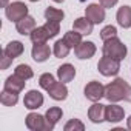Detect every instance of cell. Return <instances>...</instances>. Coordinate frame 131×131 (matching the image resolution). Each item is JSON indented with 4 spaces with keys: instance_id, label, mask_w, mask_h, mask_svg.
Returning a JSON list of instances; mask_svg holds the SVG:
<instances>
[{
    "instance_id": "cell-1",
    "label": "cell",
    "mask_w": 131,
    "mask_h": 131,
    "mask_svg": "<svg viewBox=\"0 0 131 131\" xmlns=\"http://www.w3.org/2000/svg\"><path fill=\"white\" fill-rule=\"evenodd\" d=\"M105 97L113 103L120 102V100L131 102V86L128 85L126 80L116 79L105 86Z\"/></svg>"
},
{
    "instance_id": "cell-2",
    "label": "cell",
    "mask_w": 131,
    "mask_h": 131,
    "mask_svg": "<svg viewBox=\"0 0 131 131\" xmlns=\"http://www.w3.org/2000/svg\"><path fill=\"white\" fill-rule=\"evenodd\" d=\"M102 52L106 57H111V59H116V60H123L126 57L128 49H126V45L116 36L113 39L105 40L103 48H102Z\"/></svg>"
},
{
    "instance_id": "cell-3",
    "label": "cell",
    "mask_w": 131,
    "mask_h": 131,
    "mask_svg": "<svg viewBox=\"0 0 131 131\" xmlns=\"http://www.w3.org/2000/svg\"><path fill=\"white\" fill-rule=\"evenodd\" d=\"M97 70L102 76L105 77H113V76H117L119 71H120V60H116V59H111V57H106L103 56L99 63H97Z\"/></svg>"
},
{
    "instance_id": "cell-4",
    "label": "cell",
    "mask_w": 131,
    "mask_h": 131,
    "mask_svg": "<svg viewBox=\"0 0 131 131\" xmlns=\"http://www.w3.org/2000/svg\"><path fill=\"white\" fill-rule=\"evenodd\" d=\"M5 14L8 20L11 22H19L20 19L28 16V6L23 2H13L5 8Z\"/></svg>"
},
{
    "instance_id": "cell-5",
    "label": "cell",
    "mask_w": 131,
    "mask_h": 131,
    "mask_svg": "<svg viewBox=\"0 0 131 131\" xmlns=\"http://www.w3.org/2000/svg\"><path fill=\"white\" fill-rule=\"evenodd\" d=\"M85 97L91 102H99L102 97H105V86L97 82V80H91L90 83H86L85 86Z\"/></svg>"
},
{
    "instance_id": "cell-6",
    "label": "cell",
    "mask_w": 131,
    "mask_h": 131,
    "mask_svg": "<svg viewBox=\"0 0 131 131\" xmlns=\"http://www.w3.org/2000/svg\"><path fill=\"white\" fill-rule=\"evenodd\" d=\"M85 16L94 23V25H99L105 20V8L99 3H91L85 8Z\"/></svg>"
},
{
    "instance_id": "cell-7",
    "label": "cell",
    "mask_w": 131,
    "mask_h": 131,
    "mask_svg": "<svg viewBox=\"0 0 131 131\" xmlns=\"http://www.w3.org/2000/svg\"><path fill=\"white\" fill-rule=\"evenodd\" d=\"M23 105L28 110H37L43 105V94L37 90H31L23 97Z\"/></svg>"
},
{
    "instance_id": "cell-8",
    "label": "cell",
    "mask_w": 131,
    "mask_h": 131,
    "mask_svg": "<svg viewBox=\"0 0 131 131\" xmlns=\"http://www.w3.org/2000/svg\"><path fill=\"white\" fill-rule=\"evenodd\" d=\"M97 48L93 42H80L76 48H74V54L77 59L80 60H86V59H91L94 54H96Z\"/></svg>"
},
{
    "instance_id": "cell-9",
    "label": "cell",
    "mask_w": 131,
    "mask_h": 131,
    "mask_svg": "<svg viewBox=\"0 0 131 131\" xmlns=\"http://www.w3.org/2000/svg\"><path fill=\"white\" fill-rule=\"evenodd\" d=\"M123 117H125V111L122 106H119L116 103L105 106V120H108L110 123H117V122L123 120Z\"/></svg>"
},
{
    "instance_id": "cell-10",
    "label": "cell",
    "mask_w": 131,
    "mask_h": 131,
    "mask_svg": "<svg viewBox=\"0 0 131 131\" xmlns=\"http://www.w3.org/2000/svg\"><path fill=\"white\" fill-rule=\"evenodd\" d=\"M62 116H63V111L59 106L49 108L46 111V114H45V129L43 131H51L56 126V123L62 119Z\"/></svg>"
},
{
    "instance_id": "cell-11",
    "label": "cell",
    "mask_w": 131,
    "mask_h": 131,
    "mask_svg": "<svg viewBox=\"0 0 131 131\" xmlns=\"http://www.w3.org/2000/svg\"><path fill=\"white\" fill-rule=\"evenodd\" d=\"M25 79H22L20 76H17L16 73L13 74V76H9L8 79H6V82H5V86H3V90H6V91H11V93H22L23 91V88H25Z\"/></svg>"
},
{
    "instance_id": "cell-12",
    "label": "cell",
    "mask_w": 131,
    "mask_h": 131,
    "mask_svg": "<svg viewBox=\"0 0 131 131\" xmlns=\"http://www.w3.org/2000/svg\"><path fill=\"white\" fill-rule=\"evenodd\" d=\"M31 56L36 62H45L48 60V57L51 56V48L46 43H34L32 45V51Z\"/></svg>"
},
{
    "instance_id": "cell-13",
    "label": "cell",
    "mask_w": 131,
    "mask_h": 131,
    "mask_svg": "<svg viewBox=\"0 0 131 131\" xmlns=\"http://www.w3.org/2000/svg\"><path fill=\"white\" fill-rule=\"evenodd\" d=\"M105 106L106 105H102L100 102H94L90 110H88V117L93 123H100L105 120Z\"/></svg>"
},
{
    "instance_id": "cell-14",
    "label": "cell",
    "mask_w": 131,
    "mask_h": 131,
    "mask_svg": "<svg viewBox=\"0 0 131 131\" xmlns=\"http://www.w3.org/2000/svg\"><path fill=\"white\" fill-rule=\"evenodd\" d=\"M34 28H36V20L31 16H26V17L20 19L19 22H16V29L22 36H29Z\"/></svg>"
},
{
    "instance_id": "cell-15",
    "label": "cell",
    "mask_w": 131,
    "mask_h": 131,
    "mask_svg": "<svg viewBox=\"0 0 131 131\" xmlns=\"http://www.w3.org/2000/svg\"><path fill=\"white\" fill-rule=\"evenodd\" d=\"M93 26H94V23H93L86 16H85V17H79V19H76L74 23H73V29L77 31V32H80L82 36H88V34H91V32H93Z\"/></svg>"
},
{
    "instance_id": "cell-16",
    "label": "cell",
    "mask_w": 131,
    "mask_h": 131,
    "mask_svg": "<svg viewBox=\"0 0 131 131\" xmlns=\"http://www.w3.org/2000/svg\"><path fill=\"white\" fill-rule=\"evenodd\" d=\"M26 126L32 131H43L45 129V116H40L37 113H29L26 116Z\"/></svg>"
},
{
    "instance_id": "cell-17",
    "label": "cell",
    "mask_w": 131,
    "mask_h": 131,
    "mask_svg": "<svg viewBox=\"0 0 131 131\" xmlns=\"http://www.w3.org/2000/svg\"><path fill=\"white\" fill-rule=\"evenodd\" d=\"M57 77H59L60 82L68 83V82H71L76 77V68L71 63H63L62 67H59V70H57Z\"/></svg>"
},
{
    "instance_id": "cell-18",
    "label": "cell",
    "mask_w": 131,
    "mask_h": 131,
    "mask_svg": "<svg viewBox=\"0 0 131 131\" xmlns=\"http://www.w3.org/2000/svg\"><path fill=\"white\" fill-rule=\"evenodd\" d=\"M48 94L54 100H65L68 97V88H67V85H65L63 82H56L48 90Z\"/></svg>"
},
{
    "instance_id": "cell-19",
    "label": "cell",
    "mask_w": 131,
    "mask_h": 131,
    "mask_svg": "<svg viewBox=\"0 0 131 131\" xmlns=\"http://www.w3.org/2000/svg\"><path fill=\"white\" fill-rule=\"evenodd\" d=\"M116 19H117V23L122 26V28H131V6L125 5L122 8L117 9V14H116Z\"/></svg>"
},
{
    "instance_id": "cell-20",
    "label": "cell",
    "mask_w": 131,
    "mask_h": 131,
    "mask_svg": "<svg viewBox=\"0 0 131 131\" xmlns=\"http://www.w3.org/2000/svg\"><path fill=\"white\" fill-rule=\"evenodd\" d=\"M5 54L9 57V59H17L19 56H22L23 54V51H25V46H23V43L22 42H19V40H13V42H9L6 46H5Z\"/></svg>"
},
{
    "instance_id": "cell-21",
    "label": "cell",
    "mask_w": 131,
    "mask_h": 131,
    "mask_svg": "<svg viewBox=\"0 0 131 131\" xmlns=\"http://www.w3.org/2000/svg\"><path fill=\"white\" fill-rule=\"evenodd\" d=\"M29 39L32 43H46V40L49 39V34H48L45 26H37L29 34Z\"/></svg>"
},
{
    "instance_id": "cell-22",
    "label": "cell",
    "mask_w": 131,
    "mask_h": 131,
    "mask_svg": "<svg viewBox=\"0 0 131 131\" xmlns=\"http://www.w3.org/2000/svg\"><path fill=\"white\" fill-rule=\"evenodd\" d=\"M70 46L65 43V40L62 39V40H57L56 43H54V48H52V52H54V56L57 57V59H63V57H67L68 54H70Z\"/></svg>"
},
{
    "instance_id": "cell-23",
    "label": "cell",
    "mask_w": 131,
    "mask_h": 131,
    "mask_svg": "<svg viewBox=\"0 0 131 131\" xmlns=\"http://www.w3.org/2000/svg\"><path fill=\"white\" fill-rule=\"evenodd\" d=\"M63 40H65V43H67L70 48H76V46H77V45L82 42V34L73 29V31L65 32V36H63Z\"/></svg>"
},
{
    "instance_id": "cell-24",
    "label": "cell",
    "mask_w": 131,
    "mask_h": 131,
    "mask_svg": "<svg viewBox=\"0 0 131 131\" xmlns=\"http://www.w3.org/2000/svg\"><path fill=\"white\" fill-rule=\"evenodd\" d=\"M0 102H2V105H5V106H14L19 102V94L3 90L2 94H0Z\"/></svg>"
},
{
    "instance_id": "cell-25",
    "label": "cell",
    "mask_w": 131,
    "mask_h": 131,
    "mask_svg": "<svg viewBox=\"0 0 131 131\" xmlns=\"http://www.w3.org/2000/svg\"><path fill=\"white\" fill-rule=\"evenodd\" d=\"M63 17H65V13H63L62 9H57V8H52V6H49V8L45 9V19H46V20L62 22Z\"/></svg>"
},
{
    "instance_id": "cell-26",
    "label": "cell",
    "mask_w": 131,
    "mask_h": 131,
    "mask_svg": "<svg viewBox=\"0 0 131 131\" xmlns=\"http://www.w3.org/2000/svg\"><path fill=\"white\" fill-rule=\"evenodd\" d=\"M14 73H16L17 76H20L22 79H25V80H28V79H31V77L34 76V73H32V68L29 67V65H25V63H22V65H17Z\"/></svg>"
},
{
    "instance_id": "cell-27",
    "label": "cell",
    "mask_w": 131,
    "mask_h": 131,
    "mask_svg": "<svg viewBox=\"0 0 131 131\" xmlns=\"http://www.w3.org/2000/svg\"><path fill=\"white\" fill-rule=\"evenodd\" d=\"M56 83V79H54V76L51 74V73H45V74H42L40 77H39V85L43 88V90H49L52 85Z\"/></svg>"
},
{
    "instance_id": "cell-28",
    "label": "cell",
    "mask_w": 131,
    "mask_h": 131,
    "mask_svg": "<svg viewBox=\"0 0 131 131\" xmlns=\"http://www.w3.org/2000/svg\"><path fill=\"white\" fill-rule=\"evenodd\" d=\"M43 26L46 28V31H48V34H49V39L56 37V36L59 34V31H60V22H54V20H46V23H45Z\"/></svg>"
},
{
    "instance_id": "cell-29",
    "label": "cell",
    "mask_w": 131,
    "mask_h": 131,
    "mask_svg": "<svg viewBox=\"0 0 131 131\" xmlns=\"http://www.w3.org/2000/svg\"><path fill=\"white\" fill-rule=\"evenodd\" d=\"M63 129H65V131H83V129H85V125H83L79 119H71L70 122L65 123Z\"/></svg>"
},
{
    "instance_id": "cell-30",
    "label": "cell",
    "mask_w": 131,
    "mask_h": 131,
    "mask_svg": "<svg viewBox=\"0 0 131 131\" xmlns=\"http://www.w3.org/2000/svg\"><path fill=\"white\" fill-rule=\"evenodd\" d=\"M117 36V29H116V26H113V25H108V26H105L102 31H100V39L105 42V40H108V39H113V37H116Z\"/></svg>"
},
{
    "instance_id": "cell-31",
    "label": "cell",
    "mask_w": 131,
    "mask_h": 131,
    "mask_svg": "<svg viewBox=\"0 0 131 131\" xmlns=\"http://www.w3.org/2000/svg\"><path fill=\"white\" fill-rule=\"evenodd\" d=\"M11 62H13V59H9V57L5 54V51H3V54H2V70H6V68L9 67Z\"/></svg>"
},
{
    "instance_id": "cell-32",
    "label": "cell",
    "mask_w": 131,
    "mask_h": 131,
    "mask_svg": "<svg viewBox=\"0 0 131 131\" xmlns=\"http://www.w3.org/2000/svg\"><path fill=\"white\" fill-rule=\"evenodd\" d=\"M99 2H100V5L106 9V8H113V6L119 2V0H99Z\"/></svg>"
},
{
    "instance_id": "cell-33",
    "label": "cell",
    "mask_w": 131,
    "mask_h": 131,
    "mask_svg": "<svg viewBox=\"0 0 131 131\" xmlns=\"http://www.w3.org/2000/svg\"><path fill=\"white\" fill-rule=\"evenodd\" d=\"M126 125H128V128L131 129V116H129V117L126 119Z\"/></svg>"
},
{
    "instance_id": "cell-34",
    "label": "cell",
    "mask_w": 131,
    "mask_h": 131,
    "mask_svg": "<svg viewBox=\"0 0 131 131\" xmlns=\"http://www.w3.org/2000/svg\"><path fill=\"white\" fill-rule=\"evenodd\" d=\"M8 5H9V3H8V0H2V6H3V8H6Z\"/></svg>"
},
{
    "instance_id": "cell-35",
    "label": "cell",
    "mask_w": 131,
    "mask_h": 131,
    "mask_svg": "<svg viewBox=\"0 0 131 131\" xmlns=\"http://www.w3.org/2000/svg\"><path fill=\"white\" fill-rule=\"evenodd\" d=\"M52 2H56V3H62V2H65V0H52Z\"/></svg>"
},
{
    "instance_id": "cell-36",
    "label": "cell",
    "mask_w": 131,
    "mask_h": 131,
    "mask_svg": "<svg viewBox=\"0 0 131 131\" xmlns=\"http://www.w3.org/2000/svg\"><path fill=\"white\" fill-rule=\"evenodd\" d=\"M29 2H39V0H29Z\"/></svg>"
}]
</instances>
